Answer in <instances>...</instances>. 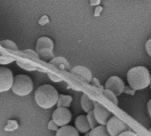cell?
I'll return each mask as SVG.
<instances>
[{"instance_id": "6da1fadb", "label": "cell", "mask_w": 151, "mask_h": 136, "mask_svg": "<svg viewBox=\"0 0 151 136\" xmlns=\"http://www.w3.org/2000/svg\"><path fill=\"white\" fill-rule=\"evenodd\" d=\"M127 81L133 90H142L150 86L151 77L146 67H133L127 72Z\"/></svg>"}, {"instance_id": "7a4b0ae2", "label": "cell", "mask_w": 151, "mask_h": 136, "mask_svg": "<svg viewBox=\"0 0 151 136\" xmlns=\"http://www.w3.org/2000/svg\"><path fill=\"white\" fill-rule=\"evenodd\" d=\"M59 95L58 91L52 86L43 85L36 91L35 101L39 107L43 109H51L57 104Z\"/></svg>"}, {"instance_id": "3957f363", "label": "cell", "mask_w": 151, "mask_h": 136, "mask_svg": "<svg viewBox=\"0 0 151 136\" xmlns=\"http://www.w3.org/2000/svg\"><path fill=\"white\" fill-rule=\"evenodd\" d=\"M33 82L31 78L23 74L14 77L12 91L19 96H27L33 91Z\"/></svg>"}, {"instance_id": "277c9868", "label": "cell", "mask_w": 151, "mask_h": 136, "mask_svg": "<svg viewBox=\"0 0 151 136\" xmlns=\"http://www.w3.org/2000/svg\"><path fill=\"white\" fill-rule=\"evenodd\" d=\"M53 42L47 37H40L37 42L36 50L37 54L44 60H49L53 57Z\"/></svg>"}, {"instance_id": "5b68a950", "label": "cell", "mask_w": 151, "mask_h": 136, "mask_svg": "<svg viewBox=\"0 0 151 136\" xmlns=\"http://www.w3.org/2000/svg\"><path fill=\"white\" fill-rule=\"evenodd\" d=\"M108 132L111 136H118L122 132L126 131H132L127 124L122 121L119 117L113 116L106 125Z\"/></svg>"}, {"instance_id": "8992f818", "label": "cell", "mask_w": 151, "mask_h": 136, "mask_svg": "<svg viewBox=\"0 0 151 136\" xmlns=\"http://www.w3.org/2000/svg\"><path fill=\"white\" fill-rule=\"evenodd\" d=\"M14 77L11 70L0 67V93H5L12 89Z\"/></svg>"}, {"instance_id": "52a82bcc", "label": "cell", "mask_w": 151, "mask_h": 136, "mask_svg": "<svg viewBox=\"0 0 151 136\" xmlns=\"http://www.w3.org/2000/svg\"><path fill=\"white\" fill-rule=\"evenodd\" d=\"M94 116L97 122L101 125H107L109 119L113 117L112 112H110L107 108H105L101 103L98 101H94Z\"/></svg>"}, {"instance_id": "ba28073f", "label": "cell", "mask_w": 151, "mask_h": 136, "mask_svg": "<svg viewBox=\"0 0 151 136\" xmlns=\"http://www.w3.org/2000/svg\"><path fill=\"white\" fill-rule=\"evenodd\" d=\"M72 115L68 108L59 107L52 113V120L59 126H65L71 121Z\"/></svg>"}, {"instance_id": "9c48e42d", "label": "cell", "mask_w": 151, "mask_h": 136, "mask_svg": "<svg viewBox=\"0 0 151 136\" xmlns=\"http://www.w3.org/2000/svg\"><path fill=\"white\" fill-rule=\"evenodd\" d=\"M104 87H105V89L110 90L116 96H118V95L122 94L125 86H124V81L120 78H118L116 76H112L106 81Z\"/></svg>"}, {"instance_id": "30bf717a", "label": "cell", "mask_w": 151, "mask_h": 136, "mask_svg": "<svg viewBox=\"0 0 151 136\" xmlns=\"http://www.w3.org/2000/svg\"><path fill=\"white\" fill-rule=\"evenodd\" d=\"M70 73L77 78H78L81 81L89 84L91 83L93 79V75L92 72L90 71L89 69L84 66H76L73 69L70 70Z\"/></svg>"}, {"instance_id": "8fae6325", "label": "cell", "mask_w": 151, "mask_h": 136, "mask_svg": "<svg viewBox=\"0 0 151 136\" xmlns=\"http://www.w3.org/2000/svg\"><path fill=\"white\" fill-rule=\"evenodd\" d=\"M75 126L79 132H83V133H87L92 130L88 118L85 115H80L76 118Z\"/></svg>"}, {"instance_id": "7c38bea8", "label": "cell", "mask_w": 151, "mask_h": 136, "mask_svg": "<svg viewBox=\"0 0 151 136\" xmlns=\"http://www.w3.org/2000/svg\"><path fill=\"white\" fill-rule=\"evenodd\" d=\"M56 136H79V132L76 127L71 125H65L59 128Z\"/></svg>"}, {"instance_id": "4fadbf2b", "label": "cell", "mask_w": 151, "mask_h": 136, "mask_svg": "<svg viewBox=\"0 0 151 136\" xmlns=\"http://www.w3.org/2000/svg\"><path fill=\"white\" fill-rule=\"evenodd\" d=\"M50 64H52V66L58 68V69H60L61 71H70V70H71L68 61L63 57L53 58L52 60H50Z\"/></svg>"}, {"instance_id": "5bb4252c", "label": "cell", "mask_w": 151, "mask_h": 136, "mask_svg": "<svg viewBox=\"0 0 151 136\" xmlns=\"http://www.w3.org/2000/svg\"><path fill=\"white\" fill-rule=\"evenodd\" d=\"M94 101L90 99V97L86 94H83L81 97V107L85 112L89 113L90 111L94 109Z\"/></svg>"}, {"instance_id": "9a60e30c", "label": "cell", "mask_w": 151, "mask_h": 136, "mask_svg": "<svg viewBox=\"0 0 151 136\" xmlns=\"http://www.w3.org/2000/svg\"><path fill=\"white\" fill-rule=\"evenodd\" d=\"M89 132L91 136H111L108 132L106 125H98L97 127L92 129Z\"/></svg>"}, {"instance_id": "2e32d148", "label": "cell", "mask_w": 151, "mask_h": 136, "mask_svg": "<svg viewBox=\"0 0 151 136\" xmlns=\"http://www.w3.org/2000/svg\"><path fill=\"white\" fill-rule=\"evenodd\" d=\"M72 102V97L69 95H63L60 94L59 95V101H58V108L59 107H64V108H68L70 106V103Z\"/></svg>"}, {"instance_id": "e0dca14e", "label": "cell", "mask_w": 151, "mask_h": 136, "mask_svg": "<svg viewBox=\"0 0 151 136\" xmlns=\"http://www.w3.org/2000/svg\"><path fill=\"white\" fill-rule=\"evenodd\" d=\"M102 94H103V95H104L109 101H110L114 105H117V104H118V101H117L116 95L113 92H111L110 90H108V89H104V91L102 92Z\"/></svg>"}, {"instance_id": "ac0fdd59", "label": "cell", "mask_w": 151, "mask_h": 136, "mask_svg": "<svg viewBox=\"0 0 151 136\" xmlns=\"http://www.w3.org/2000/svg\"><path fill=\"white\" fill-rule=\"evenodd\" d=\"M86 117H87V118H88V121H89V123H90V125H91L92 129H93V128H95V127L98 126L99 123L97 122V120H96V118H95L93 110H92V111H90L89 113H87V116H86Z\"/></svg>"}, {"instance_id": "d6986e66", "label": "cell", "mask_w": 151, "mask_h": 136, "mask_svg": "<svg viewBox=\"0 0 151 136\" xmlns=\"http://www.w3.org/2000/svg\"><path fill=\"white\" fill-rule=\"evenodd\" d=\"M17 64H18V66H20L21 68H22L23 70H26V71H29L37 70V68L36 66L30 65L29 63H26V62H23V61H21V60H18L17 61Z\"/></svg>"}, {"instance_id": "ffe728a7", "label": "cell", "mask_w": 151, "mask_h": 136, "mask_svg": "<svg viewBox=\"0 0 151 136\" xmlns=\"http://www.w3.org/2000/svg\"><path fill=\"white\" fill-rule=\"evenodd\" d=\"M1 44H2V45H3V46H5V47H6V48H7V49L17 50V46H16V45H15L14 42L10 41V40H3V41L1 42Z\"/></svg>"}, {"instance_id": "44dd1931", "label": "cell", "mask_w": 151, "mask_h": 136, "mask_svg": "<svg viewBox=\"0 0 151 136\" xmlns=\"http://www.w3.org/2000/svg\"><path fill=\"white\" fill-rule=\"evenodd\" d=\"M91 83H92V85L93 86H96L99 90H101V93H102L103 91H104V88L101 86V85L100 84V82H99V80L97 79V78H93L92 79V81H91Z\"/></svg>"}, {"instance_id": "7402d4cb", "label": "cell", "mask_w": 151, "mask_h": 136, "mask_svg": "<svg viewBox=\"0 0 151 136\" xmlns=\"http://www.w3.org/2000/svg\"><path fill=\"white\" fill-rule=\"evenodd\" d=\"M48 76H49L50 79L52 80L53 82H61V81H62V79H61L60 77H58L57 75H55V74H53V73L48 72Z\"/></svg>"}, {"instance_id": "603a6c76", "label": "cell", "mask_w": 151, "mask_h": 136, "mask_svg": "<svg viewBox=\"0 0 151 136\" xmlns=\"http://www.w3.org/2000/svg\"><path fill=\"white\" fill-rule=\"evenodd\" d=\"M48 129L53 130V131H58L59 130V125L53 120H51L49 122V124H48Z\"/></svg>"}, {"instance_id": "cb8c5ba5", "label": "cell", "mask_w": 151, "mask_h": 136, "mask_svg": "<svg viewBox=\"0 0 151 136\" xmlns=\"http://www.w3.org/2000/svg\"><path fill=\"white\" fill-rule=\"evenodd\" d=\"M146 50H147V54L151 57V38L148 39L146 43Z\"/></svg>"}, {"instance_id": "d4e9b609", "label": "cell", "mask_w": 151, "mask_h": 136, "mask_svg": "<svg viewBox=\"0 0 151 136\" xmlns=\"http://www.w3.org/2000/svg\"><path fill=\"white\" fill-rule=\"evenodd\" d=\"M118 136H138L135 132H133L132 131H126V132H122L120 135Z\"/></svg>"}, {"instance_id": "484cf974", "label": "cell", "mask_w": 151, "mask_h": 136, "mask_svg": "<svg viewBox=\"0 0 151 136\" xmlns=\"http://www.w3.org/2000/svg\"><path fill=\"white\" fill-rule=\"evenodd\" d=\"M49 22V20H48V17L47 16H43L41 19H40V21H39V24H41V25H45V23H47Z\"/></svg>"}, {"instance_id": "4316f807", "label": "cell", "mask_w": 151, "mask_h": 136, "mask_svg": "<svg viewBox=\"0 0 151 136\" xmlns=\"http://www.w3.org/2000/svg\"><path fill=\"white\" fill-rule=\"evenodd\" d=\"M147 112H148L149 117H151V99L147 102Z\"/></svg>"}, {"instance_id": "83f0119b", "label": "cell", "mask_w": 151, "mask_h": 136, "mask_svg": "<svg viewBox=\"0 0 151 136\" xmlns=\"http://www.w3.org/2000/svg\"><path fill=\"white\" fill-rule=\"evenodd\" d=\"M101 3V0H91V6H98Z\"/></svg>"}, {"instance_id": "f1b7e54d", "label": "cell", "mask_w": 151, "mask_h": 136, "mask_svg": "<svg viewBox=\"0 0 151 136\" xmlns=\"http://www.w3.org/2000/svg\"><path fill=\"white\" fill-rule=\"evenodd\" d=\"M102 7L101 6H97V8L95 9V16H98L100 14V13L101 12Z\"/></svg>"}, {"instance_id": "f546056e", "label": "cell", "mask_w": 151, "mask_h": 136, "mask_svg": "<svg viewBox=\"0 0 151 136\" xmlns=\"http://www.w3.org/2000/svg\"><path fill=\"white\" fill-rule=\"evenodd\" d=\"M85 136H91V135H90V132H87V133H86V134H85Z\"/></svg>"}, {"instance_id": "4dcf8cb0", "label": "cell", "mask_w": 151, "mask_h": 136, "mask_svg": "<svg viewBox=\"0 0 151 136\" xmlns=\"http://www.w3.org/2000/svg\"><path fill=\"white\" fill-rule=\"evenodd\" d=\"M148 131H149V132H151V128H150V129H149Z\"/></svg>"}, {"instance_id": "1f68e13d", "label": "cell", "mask_w": 151, "mask_h": 136, "mask_svg": "<svg viewBox=\"0 0 151 136\" xmlns=\"http://www.w3.org/2000/svg\"><path fill=\"white\" fill-rule=\"evenodd\" d=\"M150 89H151V83H150Z\"/></svg>"}]
</instances>
